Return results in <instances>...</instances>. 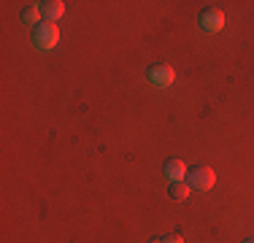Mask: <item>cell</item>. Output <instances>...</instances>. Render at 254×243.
<instances>
[{"label":"cell","instance_id":"obj_7","mask_svg":"<svg viewBox=\"0 0 254 243\" xmlns=\"http://www.w3.org/2000/svg\"><path fill=\"white\" fill-rule=\"evenodd\" d=\"M41 16H44V14H41V5L33 3V5H25V8H22L19 19L25 22V24H33V27H35V24H41V22H38Z\"/></svg>","mask_w":254,"mask_h":243},{"label":"cell","instance_id":"obj_6","mask_svg":"<svg viewBox=\"0 0 254 243\" xmlns=\"http://www.w3.org/2000/svg\"><path fill=\"white\" fill-rule=\"evenodd\" d=\"M165 179H171V181H184V179H187V165H184V160H168V162H165Z\"/></svg>","mask_w":254,"mask_h":243},{"label":"cell","instance_id":"obj_9","mask_svg":"<svg viewBox=\"0 0 254 243\" xmlns=\"http://www.w3.org/2000/svg\"><path fill=\"white\" fill-rule=\"evenodd\" d=\"M157 243H184V238H181V235H176V233H173V235H165V238H160Z\"/></svg>","mask_w":254,"mask_h":243},{"label":"cell","instance_id":"obj_10","mask_svg":"<svg viewBox=\"0 0 254 243\" xmlns=\"http://www.w3.org/2000/svg\"><path fill=\"white\" fill-rule=\"evenodd\" d=\"M244 243H254V241H244Z\"/></svg>","mask_w":254,"mask_h":243},{"label":"cell","instance_id":"obj_4","mask_svg":"<svg viewBox=\"0 0 254 243\" xmlns=\"http://www.w3.org/2000/svg\"><path fill=\"white\" fill-rule=\"evenodd\" d=\"M146 73H149V81L157 84V87H171L173 78H176V73H173L171 65H152Z\"/></svg>","mask_w":254,"mask_h":243},{"label":"cell","instance_id":"obj_8","mask_svg":"<svg viewBox=\"0 0 254 243\" xmlns=\"http://www.w3.org/2000/svg\"><path fill=\"white\" fill-rule=\"evenodd\" d=\"M171 197L173 200L190 197V184H187V181H171Z\"/></svg>","mask_w":254,"mask_h":243},{"label":"cell","instance_id":"obj_11","mask_svg":"<svg viewBox=\"0 0 254 243\" xmlns=\"http://www.w3.org/2000/svg\"><path fill=\"white\" fill-rule=\"evenodd\" d=\"M152 243H157V241H152Z\"/></svg>","mask_w":254,"mask_h":243},{"label":"cell","instance_id":"obj_5","mask_svg":"<svg viewBox=\"0 0 254 243\" xmlns=\"http://www.w3.org/2000/svg\"><path fill=\"white\" fill-rule=\"evenodd\" d=\"M38 5H41V14H44L46 22H57L65 14V3H60V0H46V3H38Z\"/></svg>","mask_w":254,"mask_h":243},{"label":"cell","instance_id":"obj_2","mask_svg":"<svg viewBox=\"0 0 254 243\" xmlns=\"http://www.w3.org/2000/svg\"><path fill=\"white\" fill-rule=\"evenodd\" d=\"M214 181H216V173L211 170L208 165H195V168H190V189H211L214 186Z\"/></svg>","mask_w":254,"mask_h":243},{"label":"cell","instance_id":"obj_1","mask_svg":"<svg viewBox=\"0 0 254 243\" xmlns=\"http://www.w3.org/2000/svg\"><path fill=\"white\" fill-rule=\"evenodd\" d=\"M60 41V30L54 22H41L33 27V44L38 49H54Z\"/></svg>","mask_w":254,"mask_h":243},{"label":"cell","instance_id":"obj_3","mask_svg":"<svg viewBox=\"0 0 254 243\" xmlns=\"http://www.w3.org/2000/svg\"><path fill=\"white\" fill-rule=\"evenodd\" d=\"M197 24H200L205 33H219L225 27V14L219 8H203L200 16H197Z\"/></svg>","mask_w":254,"mask_h":243}]
</instances>
